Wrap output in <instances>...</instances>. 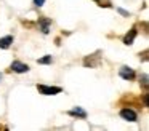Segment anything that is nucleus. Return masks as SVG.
<instances>
[{
  "instance_id": "1",
  "label": "nucleus",
  "mask_w": 149,
  "mask_h": 131,
  "mask_svg": "<svg viewBox=\"0 0 149 131\" xmlns=\"http://www.w3.org/2000/svg\"><path fill=\"white\" fill-rule=\"evenodd\" d=\"M37 89H39L42 94H47V96H53V94H58V93H61V88L59 86H47V85H39L37 86Z\"/></svg>"
},
{
  "instance_id": "2",
  "label": "nucleus",
  "mask_w": 149,
  "mask_h": 131,
  "mask_svg": "<svg viewBox=\"0 0 149 131\" xmlns=\"http://www.w3.org/2000/svg\"><path fill=\"white\" fill-rule=\"evenodd\" d=\"M11 70L16 72V73H26L27 70H29V66L19 62V61H13V62H11Z\"/></svg>"
},
{
  "instance_id": "3",
  "label": "nucleus",
  "mask_w": 149,
  "mask_h": 131,
  "mask_svg": "<svg viewBox=\"0 0 149 131\" xmlns=\"http://www.w3.org/2000/svg\"><path fill=\"white\" fill-rule=\"evenodd\" d=\"M120 117H122L123 120H128V121H136V114L132 109H122V110H120Z\"/></svg>"
},
{
  "instance_id": "4",
  "label": "nucleus",
  "mask_w": 149,
  "mask_h": 131,
  "mask_svg": "<svg viewBox=\"0 0 149 131\" xmlns=\"http://www.w3.org/2000/svg\"><path fill=\"white\" fill-rule=\"evenodd\" d=\"M119 73H120V77H122V78H125V80L135 78V72H133V69H130V67H122Z\"/></svg>"
},
{
  "instance_id": "5",
  "label": "nucleus",
  "mask_w": 149,
  "mask_h": 131,
  "mask_svg": "<svg viewBox=\"0 0 149 131\" xmlns=\"http://www.w3.org/2000/svg\"><path fill=\"white\" fill-rule=\"evenodd\" d=\"M11 43H13V37H11V35H7V37L0 38V48H2V50H7V48H10Z\"/></svg>"
},
{
  "instance_id": "6",
  "label": "nucleus",
  "mask_w": 149,
  "mask_h": 131,
  "mask_svg": "<svg viewBox=\"0 0 149 131\" xmlns=\"http://www.w3.org/2000/svg\"><path fill=\"white\" fill-rule=\"evenodd\" d=\"M135 37H136V30H135V29H132V30H130V34L125 35V38H123V43H125V45H132L133 40H135Z\"/></svg>"
},
{
  "instance_id": "7",
  "label": "nucleus",
  "mask_w": 149,
  "mask_h": 131,
  "mask_svg": "<svg viewBox=\"0 0 149 131\" xmlns=\"http://www.w3.org/2000/svg\"><path fill=\"white\" fill-rule=\"evenodd\" d=\"M40 26H42V32L47 34V32H48V27H50V19H40Z\"/></svg>"
},
{
  "instance_id": "8",
  "label": "nucleus",
  "mask_w": 149,
  "mask_h": 131,
  "mask_svg": "<svg viewBox=\"0 0 149 131\" xmlns=\"http://www.w3.org/2000/svg\"><path fill=\"white\" fill-rule=\"evenodd\" d=\"M69 114H71V115H77V117H82V118L87 117V112L82 110V109H79V107H77V109H74V110H71Z\"/></svg>"
},
{
  "instance_id": "9",
  "label": "nucleus",
  "mask_w": 149,
  "mask_h": 131,
  "mask_svg": "<svg viewBox=\"0 0 149 131\" xmlns=\"http://www.w3.org/2000/svg\"><path fill=\"white\" fill-rule=\"evenodd\" d=\"M39 64H52V56H43L42 59H39Z\"/></svg>"
},
{
  "instance_id": "10",
  "label": "nucleus",
  "mask_w": 149,
  "mask_h": 131,
  "mask_svg": "<svg viewBox=\"0 0 149 131\" xmlns=\"http://www.w3.org/2000/svg\"><path fill=\"white\" fill-rule=\"evenodd\" d=\"M139 80H141L143 88H148V75H146V73H144V75H141V78H139Z\"/></svg>"
},
{
  "instance_id": "11",
  "label": "nucleus",
  "mask_w": 149,
  "mask_h": 131,
  "mask_svg": "<svg viewBox=\"0 0 149 131\" xmlns=\"http://www.w3.org/2000/svg\"><path fill=\"white\" fill-rule=\"evenodd\" d=\"M43 2H45V0H34V3H36L37 6H40V5H43Z\"/></svg>"
}]
</instances>
